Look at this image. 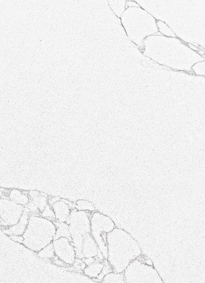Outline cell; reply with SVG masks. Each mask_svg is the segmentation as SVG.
<instances>
[{"mask_svg":"<svg viewBox=\"0 0 205 283\" xmlns=\"http://www.w3.org/2000/svg\"><path fill=\"white\" fill-rule=\"evenodd\" d=\"M92 213L72 209L66 222L69 225L71 243L76 252H81L84 237L90 233V219Z\"/></svg>","mask_w":205,"mask_h":283,"instance_id":"obj_1","label":"cell"},{"mask_svg":"<svg viewBox=\"0 0 205 283\" xmlns=\"http://www.w3.org/2000/svg\"><path fill=\"white\" fill-rule=\"evenodd\" d=\"M90 234L105 259L107 257V236L115 225L108 216L98 212L92 213L90 219Z\"/></svg>","mask_w":205,"mask_h":283,"instance_id":"obj_2","label":"cell"},{"mask_svg":"<svg viewBox=\"0 0 205 283\" xmlns=\"http://www.w3.org/2000/svg\"><path fill=\"white\" fill-rule=\"evenodd\" d=\"M57 240L59 245L58 248L53 246L55 255L65 264L71 265L76 257L75 248L71 242L65 237H61Z\"/></svg>","mask_w":205,"mask_h":283,"instance_id":"obj_3","label":"cell"},{"mask_svg":"<svg viewBox=\"0 0 205 283\" xmlns=\"http://www.w3.org/2000/svg\"><path fill=\"white\" fill-rule=\"evenodd\" d=\"M56 220L66 222L69 218L71 209L66 203L62 200H58L52 205Z\"/></svg>","mask_w":205,"mask_h":283,"instance_id":"obj_4","label":"cell"},{"mask_svg":"<svg viewBox=\"0 0 205 283\" xmlns=\"http://www.w3.org/2000/svg\"><path fill=\"white\" fill-rule=\"evenodd\" d=\"M99 250L97 243L90 233L84 236L81 248L83 258L95 257Z\"/></svg>","mask_w":205,"mask_h":283,"instance_id":"obj_5","label":"cell"},{"mask_svg":"<svg viewBox=\"0 0 205 283\" xmlns=\"http://www.w3.org/2000/svg\"><path fill=\"white\" fill-rule=\"evenodd\" d=\"M103 266L102 261L95 260L92 263L86 265L83 270L82 273L92 279L96 278L101 272Z\"/></svg>","mask_w":205,"mask_h":283,"instance_id":"obj_6","label":"cell"},{"mask_svg":"<svg viewBox=\"0 0 205 283\" xmlns=\"http://www.w3.org/2000/svg\"><path fill=\"white\" fill-rule=\"evenodd\" d=\"M53 222L56 228L55 235H59V238L62 237L66 238L71 242L68 224L66 222H61L57 220L54 221Z\"/></svg>","mask_w":205,"mask_h":283,"instance_id":"obj_7","label":"cell"},{"mask_svg":"<svg viewBox=\"0 0 205 283\" xmlns=\"http://www.w3.org/2000/svg\"><path fill=\"white\" fill-rule=\"evenodd\" d=\"M75 208L79 211H88L93 212L95 210V207L91 202L84 200H79L75 203Z\"/></svg>","mask_w":205,"mask_h":283,"instance_id":"obj_8","label":"cell"},{"mask_svg":"<svg viewBox=\"0 0 205 283\" xmlns=\"http://www.w3.org/2000/svg\"><path fill=\"white\" fill-rule=\"evenodd\" d=\"M82 260L86 265H88L92 263L95 260V258L93 257H84L83 258Z\"/></svg>","mask_w":205,"mask_h":283,"instance_id":"obj_9","label":"cell"}]
</instances>
